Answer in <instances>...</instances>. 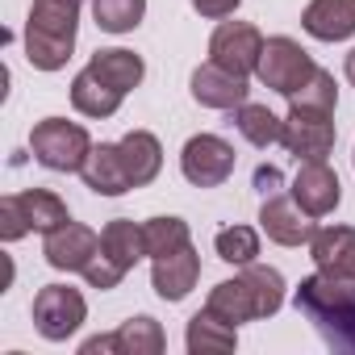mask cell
I'll use <instances>...</instances> for the list:
<instances>
[{
    "instance_id": "obj_1",
    "label": "cell",
    "mask_w": 355,
    "mask_h": 355,
    "mask_svg": "<svg viewBox=\"0 0 355 355\" xmlns=\"http://www.w3.org/2000/svg\"><path fill=\"white\" fill-rule=\"evenodd\" d=\"M297 309L305 318H313V326L322 330V338L330 347L355 351V280L351 276H334V272H313L301 280L297 288Z\"/></svg>"
},
{
    "instance_id": "obj_2",
    "label": "cell",
    "mask_w": 355,
    "mask_h": 355,
    "mask_svg": "<svg viewBox=\"0 0 355 355\" xmlns=\"http://www.w3.org/2000/svg\"><path fill=\"white\" fill-rule=\"evenodd\" d=\"M80 34V5L71 0H34L26 17V59L38 71H63Z\"/></svg>"
},
{
    "instance_id": "obj_3",
    "label": "cell",
    "mask_w": 355,
    "mask_h": 355,
    "mask_svg": "<svg viewBox=\"0 0 355 355\" xmlns=\"http://www.w3.org/2000/svg\"><path fill=\"white\" fill-rule=\"evenodd\" d=\"M205 305L218 309L222 318H230L234 326L255 322V318H272L284 305V276L276 268H268V263H247L234 280L214 284Z\"/></svg>"
},
{
    "instance_id": "obj_4",
    "label": "cell",
    "mask_w": 355,
    "mask_h": 355,
    "mask_svg": "<svg viewBox=\"0 0 355 355\" xmlns=\"http://www.w3.org/2000/svg\"><path fill=\"white\" fill-rule=\"evenodd\" d=\"M92 138L80 121H67V117H42L34 130H30V150L42 167L51 171H84L88 155H92Z\"/></svg>"
},
{
    "instance_id": "obj_5",
    "label": "cell",
    "mask_w": 355,
    "mask_h": 355,
    "mask_svg": "<svg viewBox=\"0 0 355 355\" xmlns=\"http://www.w3.org/2000/svg\"><path fill=\"white\" fill-rule=\"evenodd\" d=\"M313 71H318V63H313L309 51H305L297 38H288V34L268 38V42H263V55H259V67H255L259 84L272 88V92H280V96H293Z\"/></svg>"
},
{
    "instance_id": "obj_6",
    "label": "cell",
    "mask_w": 355,
    "mask_h": 355,
    "mask_svg": "<svg viewBox=\"0 0 355 355\" xmlns=\"http://www.w3.org/2000/svg\"><path fill=\"white\" fill-rule=\"evenodd\" d=\"M84 318H88V301H84L80 288H71V284L38 288V297H34V326H38L42 338L63 343V338H71L84 326Z\"/></svg>"
},
{
    "instance_id": "obj_7",
    "label": "cell",
    "mask_w": 355,
    "mask_h": 355,
    "mask_svg": "<svg viewBox=\"0 0 355 355\" xmlns=\"http://www.w3.org/2000/svg\"><path fill=\"white\" fill-rule=\"evenodd\" d=\"M180 171L193 189H218L234 171V146L218 134H193L180 150Z\"/></svg>"
},
{
    "instance_id": "obj_8",
    "label": "cell",
    "mask_w": 355,
    "mask_h": 355,
    "mask_svg": "<svg viewBox=\"0 0 355 355\" xmlns=\"http://www.w3.org/2000/svg\"><path fill=\"white\" fill-rule=\"evenodd\" d=\"M330 117H334V113H322V109H293V105H288L280 146H284L297 163H305V159H326V155L334 150V138H338V130H334Z\"/></svg>"
},
{
    "instance_id": "obj_9",
    "label": "cell",
    "mask_w": 355,
    "mask_h": 355,
    "mask_svg": "<svg viewBox=\"0 0 355 355\" xmlns=\"http://www.w3.org/2000/svg\"><path fill=\"white\" fill-rule=\"evenodd\" d=\"M263 34L251 21H222L209 38V59L234 76H255L259 55H263Z\"/></svg>"
},
{
    "instance_id": "obj_10",
    "label": "cell",
    "mask_w": 355,
    "mask_h": 355,
    "mask_svg": "<svg viewBox=\"0 0 355 355\" xmlns=\"http://www.w3.org/2000/svg\"><path fill=\"white\" fill-rule=\"evenodd\" d=\"M293 201L309 214V218H330L343 201V184H338V171L326 159H305L293 175Z\"/></svg>"
},
{
    "instance_id": "obj_11",
    "label": "cell",
    "mask_w": 355,
    "mask_h": 355,
    "mask_svg": "<svg viewBox=\"0 0 355 355\" xmlns=\"http://www.w3.org/2000/svg\"><path fill=\"white\" fill-rule=\"evenodd\" d=\"M259 230L272 243H280V247H309V239L318 234L313 218L293 201V193L263 197V205H259Z\"/></svg>"
},
{
    "instance_id": "obj_12",
    "label": "cell",
    "mask_w": 355,
    "mask_h": 355,
    "mask_svg": "<svg viewBox=\"0 0 355 355\" xmlns=\"http://www.w3.org/2000/svg\"><path fill=\"white\" fill-rule=\"evenodd\" d=\"M189 84H193V101L205 109H239L251 96V76H234V71L218 67L214 59L201 63Z\"/></svg>"
},
{
    "instance_id": "obj_13",
    "label": "cell",
    "mask_w": 355,
    "mask_h": 355,
    "mask_svg": "<svg viewBox=\"0 0 355 355\" xmlns=\"http://www.w3.org/2000/svg\"><path fill=\"white\" fill-rule=\"evenodd\" d=\"M96 251H101V234L80 226V222H67V226L51 230L46 243H42V255L55 272H84Z\"/></svg>"
},
{
    "instance_id": "obj_14",
    "label": "cell",
    "mask_w": 355,
    "mask_h": 355,
    "mask_svg": "<svg viewBox=\"0 0 355 355\" xmlns=\"http://www.w3.org/2000/svg\"><path fill=\"white\" fill-rule=\"evenodd\" d=\"M201 280V255L197 247H180V251H171V255H159L155 268H150V284L163 301H184Z\"/></svg>"
},
{
    "instance_id": "obj_15",
    "label": "cell",
    "mask_w": 355,
    "mask_h": 355,
    "mask_svg": "<svg viewBox=\"0 0 355 355\" xmlns=\"http://www.w3.org/2000/svg\"><path fill=\"white\" fill-rule=\"evenodd\" d=\"M301 30L318 42H347L355 34V0H309Z\"/></svg>"
},
{
    "instance_id": "obj_16",
    "label": "cell",
    "mask_w": 355,
    "mask_h": 355,
    "mask_svg": "<svg viewBox=\"0 0 355 355\" xmlns=\"http://www.w3.org/2000/svg\"><path fill=\"white\" fill-rule=\"evenodd\" d=\"M309 259L322 272L355 280V226H322L309 239Z\"/></svg>"
},
{
    "instance_id": "obj_17",
    "label": "cell",
    "mask_w": 355,
    "mask_h": 355,
    "mask_svg": "<svg viewBox=\"0 0 355 355\" xmlns=\"http://www.w3.org/2000/svg\"><path fill=\"white\" fill-rule=\"evenodd\" d=\"M184 343H189L193 355H226V351L239 347V326H234L230 318H222L218 309L205 305L201 313L189 318V334H184Z\"/></svg>"
},
{
    "instance_id": "obj_18",
    "label": "cell",
    "mask_w": 355,
    "mask_h": 355,
    "mask_svg": "<svg viewBox=\"0 0 355 355\" xmlns=\"http://www.w3.org/2000/svg\"><path fill=\"white\" fill-rule=\"evenodd\" d=\"M84 184L96 193V197H121V193H130L134 184H130V175H125V163H121V150H117V142H101V146H92V155H88V163H84Z\"/></svg>"
},
{
    "instance_id": "obj_19",
    "label": "cell",
    "mask_w": 355,
    "mask_h": 355,
    "mask_svg": "<svg viewBox=\"0 0 355 355\" xmlns=\"http://www.w3.org/2000/svg\"><path fill=\"white\" fill-rule=\"evenodd\" d=\"M117 150H121V163H125V175H130L134 189H146L163 167V146L150 130H130L117 142Z\"/></svg>"
},
{
    "instance_id": "obj_20",
    "label": "cell",
    "mask_w": 355,
    "mask_h": 355,
    "mask_svg": "<svg viewBox=\"0 0 355 355\" xmlns=\"http://www.w3.org/2000/svg\"><path fill=\"white\" fill-rule=\"evenodd\" d=\"M121 96H125V92H117L113 84H105V80L92 76L88 67L71 80V105H76V113H84V117H96V121L113 117V113L121 109Z\"/></svg>"
},
{
    "instance_id": "obj_21",
    "label": "cell",
    "mask_w": 355,
    "mask_h": 355,
    "mask_svg": "<svg viewBox=\"0 0 355 355\" xmlns=\"http://www.w3.org/2000/svg\"><path fill=\"white\" fill-rule=\"evenodd\" d=\"M88 71H92V76H101L105 84H113L117 92H130V88H138V84H142L146 63H142L134 51L109 46V51H96V55L88 59Z\"/></svg>"
},
{
    "instance_id": "obj_22",
    "label": "cell",
    "mask_w": 355,
    "mask_h": 355,
    "mask_svg": "<svg viewBox=\"0 0 355 355\" xmlns=\"http://www.w3.org/2000/svg\"><path fill=\"white\" fill-rule=\"evenodd\" d=\"M101 251L121 263L125 272H134V263L146 255V239H142V226L130 222V218H113L105 230H101Z\"/></svg>"
},
{
    "instance_id": "obj_23",
    "label": "cell",
    "mask_w": 355,
    "mask_h": 355,
    "mask_svg": "<svg viewBox=\"0 0 355 355\" xmlns=\"http://www.w3.org/2000/svg\"><path fill=\"white\" fill-rule=\"evenodd\" d=\"M17 201H21L26 218H30V230H38V234H51V230H59V226L71 222L63 197L51 193V189H26V193H17Z\"/></svg>"
},
{
    "instance_id": "obj_24",
    "label": "cell",
    "mask_w": 355,
    "mask_h": 355,
    "mask_svg": "<svg viewBox=\"0 0 355 355\" xmlns=\"http://www.w3.org/2000/svg\"><path fill=\"white\" fill-rule=\"evenodd\" d=\"M234 125H239V134H243L251 146H272V142H280V134H284V121H280L268 105H255V101H247V105L234 109Z\"/></svg>"
},
{
    "instance_id": "obj_25",
    "label": "cell",
    "mask_w": 355,
    "mask_h": 355,
    "mask_svg": "<svg viewBox=\"0 0 355 355\" xmlns=\"http://www.w3.org/2000/svg\"><path fill=\"white\" fill-rule=\"evenodd\" d=\"M117 347H121L117 355H159L167 347V334H163V326L155 318L138 313V318L117 326Z\"/></svg>"
},
{
    "instance_id": "obj_26",
    "label": "cell",
    "mask_w": 355,
    "mask_h": 355,
    "mask_svg": "<svg viewBox=\"0 0 355 355\" xmlns=\"http://www.w3.org/2000/svg\"><path fill=\"white\" fill-rule=\"evenodd\" d=\"M142 239H146V255H150V259L171 255V251H180V247L193 243L184 218H146V222H142Z\"/></svg>"
},
{
    "instance_id": "obj_27",
    "label": "cell",
    "mask_w": 355,
    "mask_h": 355,
    "mask_svg": "<svg viewBox=\"0 0 355 355\" xmlns=\"http://www.w3.org/2000/svg\"><path fill=\"white\" fill-rule=\"evenodd\" d=\"M92 17L105 34H130L146 17V0H92Z\"/></svg>"
},
{
    "instance_id": "obj_28",
    "label": "cell",
    "mask_w": 355,
    "mask_h": 355,
    "mask_svg": "<svg viewBox=\"0 0 355 355\" xmlns=\"http://www.w3.org/2000/svg\"><path fill=\"white\" fill-rule=\"evenodd\" d=\"M214 247H218V259H226L234 268H247L259 255V230H251V226H226V230H218Z\"/></svg>"
},
{
    "instance_id": "obj_29",
    "label": "cell",
    "mask_w": 355,
    "mask_h": 355,
    "mask_svg": "<svg viewBox=\"0 0 355 355\" xmlns=\"http://www.w3.org/2000/svg\"><path fill=\"white\" fill-rule=\"evenodd\" d=\"M288 105H293V109H322V113H334V105H338V84H334V76L318 67V71L288 96Z\"/></svg>"
},
{
    "instance_id": "obj_30",
    "label": "cell",
    "mask_w": 355,
    "mask_h": 355,
    "mask_svg": "<svg viewBox=\"0 0 355 355\" xmlns=\"http://www.w3.org/2000/svg\"><path fill=\"white\" fill-rule=\"evenodd\" d=\"M80 276L88 280V288H101V293H109V288H117V284L125 280V268H121V263H113L105 251H96V255H92V263H88Z\"/></svg>"
},
{
    "instance_id": "obj_31",
    "label": "cell",
    "mask_w": 355,
    "mask_h": 355,
    "mask_svg": "<svg viewBox=\"0 0 355 355\" xmlns=\"http://www.w3.org/2000/svg\"><path fill=\"white\" fill-rule=\"evenodd\" d=\"M26 234H30V218H26L21 201H17V193L0 197V239H5V243H17V239H26Z\"/></svg>"
},
{
    "instance_id": "obj_32",
    "label": "cell",
    "mask_w": 355,
    "mask_h": 355,
    "mask_svg": "<svg viewBox=\"0 0 355 355\" xmlns=\"http://www.w3.org/2000/svg\"><path fill=\"white\" fill-rule=\"evenodd\" d=\"M239 5H243V0H193V9L201 17H209V21H222V17L239 13Z\"/></svg>"
},
{
    "instance_id": "obj_33",
    "label": "cell",
    "mask_w": 355,
    "mask_h": 355,
    "mask_svg": "<svg viewBox=\"0 0 355 355\" xmlns=\"http://www.w3.org/2000/svg\"><path fill=\"white\" fill-rule=\"evenodd\" d=\"M255 189H259L263 197L280 193V171H276V167H259V171H255Z\"/></svg>"
},
{
    "instance_id": "obj_34",
    "label": "cell",
    "mask_w": 355,
    "mask_h": 355,
    "mask_svg": "<svg viewBox=\"0 0 355 355\" xmlns=\"http://www.w3.org/2000/svg\"><path fill=\"white\" fill-rule=\"evenodd\" d=\"M80 351H84V355H96V351H121V347H117V330H113V334H96V338H88Z\"/></svg>"
},
{
    "instance_id": "obj_35",
    "label": "cell",
    "mask_w": 355,
    "mask_h": 355,
    "mask_svg": "<svg viewBox=\"0 0 355 355\" xmlns=\"http://www.w3.org/2000/svg\"><path fill=\"white\" fill-rule=\"evenodd\" d=\"M343 71H347V80H351V88H355V46L347 51V63H343Z\"/></svg>"
},
{
    "instance_id": "obj_36",
    "label": "cell",
    "mask_w": 355,
    "mask_h": 355,
    "mask_svg": "<svg viewBox=\"0 0 355 355\" xmlns=\"http://www.w3.org/2000/svg\"><path fill=\"white\" fill-rule=\"evenodd\" d=\"M71 5H84V0H71Z\"/></svg>"
},
{
    "instance_id": "obj_37",
    "label": "cell",
    "mask_w": 355,
    "mask_h": 355,
    "mask_svg": "<svg viewBox=\"0 0 355 355\" xmlns=\"http://www.w3.org/2000/svg\"><path fill=\"white\" fill-rule=\"evenodd\" d=\"M351 159H355V155H351Z\"/></svg>"
}]
</instances>
